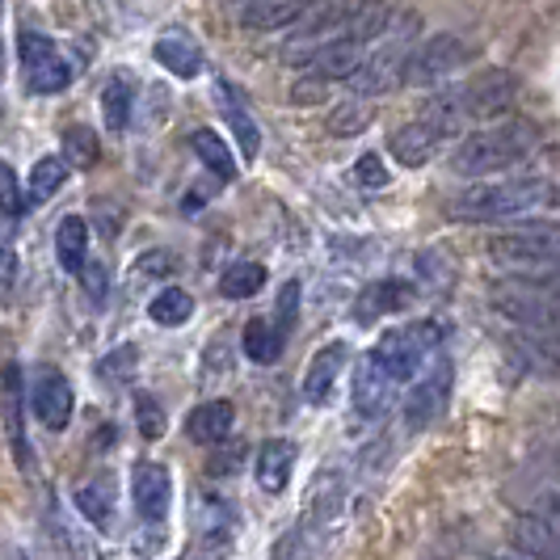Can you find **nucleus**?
Listing matches in <instances>:
<instances>
[{
    "mask_svg": "<svg viewBox=\"0 0 560 560\" xmlns=\"http://www.w3.org/2000/svg\"><path fill=\"white\" fill-rule=\"evenodd\" d=\"M514 93H518V81L502 72V68H485L477 77H468L464 84H451L447 93L430 97L425 102V122L439 131V136H451V131H464L472 122H485V118H498L514 106Z\"/></svg>",
    "mask_w": 560,
    "mask_h": 560,
    "instance_id": "f257e3e1",
    "label": "nucleus"
},
{
    "mask_svg": "<svg viewBox=\"0 0 560 560\" xmlns=\"http://www.w3.org/2000/svg\"><path fill=\"white\" fill-rule=\"evenodd\" d=\"M557 195L552 182H539V177H523V182H485L472 186L464 195H455L447 202L451 220H464V224H485V220H514L523 211H532L539 202Z\"/></svg>",
    "mask_w": 560,
    "mask_h": 560,
    "instance_id": "f03ea898",
    "label": "nucleus"
},
{
    "mask_svg": "<svg viewBox=\"0 0 560 560\" xmlns=\"http://www.w3.org/2000/svg\"><path fill=\"white\" fill-rule=\"evenodd\" d=\"M535 127L527 122H505V127H489V131H477L472 140H464L451 156V168L459 177H485V173H502V168L527 161L535 152Z\"/></svg>",
    "mask_w": 560,
    "mask_h": 560,
    "instance_id": "7ed1b4c3",
    "label": "nucleus"
},
{
    "mask_svg": "<svg viewBox=\"0 0 560 560\" xmlns=\"http://www.w3.org/2000/svg\"><path fill=\"white\" fill-rule=\"evenodd\" d=\"M354 4L359 0H308L300 13H295V22H291V38L282 43V59L287 63H308L312 51H320L325 43H334L346 34V22H350V13H354Z\"/></svg>",
    "mask_w": 560,
    "mask_h": 560,
    "instance_id": "20e7f679",
    "label": "nucleus"
},
{
    "mask_svg": "<svg viewBox=\"0 0 560 560\" xmlns=\"http://www.w3.org/2000/svg\"><path fill=\"white\" fill-rule=\"evenodd\" d=\"M493 261H502L505 270H514L518 279H535L539 270L560 261V228L557 224H523L505 236L489 241Z\"/></svg>",
    "mask_w": 560,
    "mask_h": 560,
    "instance_id": "39448f33",
    "label": "nucleus"
},
{
    "mask_svg": "<svg viewBox=\"0 0 560 560\" xmlns=\"http://www.w3.org/2000/svg\"><path fill=\"white\" fill-rule=\"evenodd\" d=\"M418 18L413 13H405V18H396L388 22V30L380 34L384 43H380V51L371 59H363V68L350 77V81L359 84V93H388L400 84V68H405V59L413 51V34H418Z\"/></svg>",
    "mask_w": 560,
    "mask_h": 560,
    "instance_id": "423d86ee",
    "label": "nucleus"
},
{
    "mask_svg": "<svg viewBox=\"0 0 560 560\" xmlns=\"http://www.w3.org/2000/svg\"><path fill=\"white\" fill-rule=\"evenodd\" d=\"M439 346H443L439 325L434 320H421V325H409V329H388V334L375 341L371 354L388 366L400 384H409V380L421 375V366L439 354Z\"/></svg>",
    "mask_w": 560,
    "mask_h": 560,
    "instance_id": "0eeeda50",
    "label": "nucleus"
},
{
    "mask_svg": "<svg viewBox=\"0 0 560 560\" xmlns=\"http://www.w3.org/2000/svg\"><path fill=\"white\" fill-rule=\"evenodd\" d=\"M464 59H468L464 38H455V34H434L430 43H421V47L409 51L405 68H400V84H405V89H430V84H439L443 77H451Z\"/></svg>",
    "mask_w": 560,
    "mask_h": 560,
    "instance_id": "6e6552de",
    "label": "nucleus"
},
{
    "mask_svg": "<svg viewBox=\"0 0 560 560\" xmlns=\"http://www.w3.org/2000/svg\"><path fill=\"white\" fill-rule=\"evenodd\" d=\"M22 63H26V89L34 97H51L72 81V63L38 30H22Z\"/></svg>",
    "mask_w": 560,
    "mask_h": 560,
    "instance_id": "1a4fd4ad",
    "label": "nucleus"
},
{
    "mask_svg": "<svg viewBox=\"0 0 560 560\" xmlns=\"http://www.w3.org/2000/svg\"><path fill=\"white\" fill-rule=\"evenodd\" d=\"M30 409H34V418L43 421L47 430H68V421H72V409H77V393H72V384L59 375L56 366H38L34 371V384H30Z\"/></svg>",
    "mask_w": 560,
    "mask_h": 560,
    "instance_id": "9d476101",
    "label": "nucleus"
},
{
    "mask_svg": "<svg viewBox=\"0 0 560 560\" xmlns=\"http://www.w3.org/2000/svg\"><path fill=\"white\" fill-rule=\"evenodd\" d=\"M131 502H136L143 523H165L168 502H173V477H168L165 464H152V459L136 464V472H131Z\"/></svg>",
    "mask_w": 560,
    "mask_h": 560,
    "instance_id": "9b49d317",
    "label": "nucleus"
},
{
    "mask_svg": "<svg viewBox=\"0 0 560 560\" xmlns=\"http://www.w3.org/2000/svg\"><path fill=\"white\" fill-rule=\"evenodd\" d=\"M396 388H400V380L375 354H366L363 363L354 366V409L363 418H384L388 405H393Z\"/></svg>",
    "mask_w": 560,
    "mask_h": 560,
    "instance_id": "f8f14e48",
    "label": "nucleus"
},
{
    "mask_svg": "<svg viewBox=\"0 0 560 560\" xmlns=\"http://www.w3.org/2000/svg\"><path fill=\"white\" fill-rule=\"evenodd\" d=\"M0 413H4V430H9V443L18 451V464L30 472L34 455L26 447V421H22V366L4 363L0 366Z\"/></svg>",
    "mask_w": 560,
    "mask_h": 560,
    "instance_id": "ddd939ff",
    "label": "nucleus"
},
{
    "mask_svg": "<svg viewBox=\"0 0 560 560\" xmlns=\"http://www.w3.org/2000/svg\"><path fill=\"white\" fill-rule=\"evenodd\" d=\"M447 393H451V371L447 366H434L425 380H418V388L405 400V425H409V430H425L430 421L443 413Z\"/></svg>",
    "mask_w": 560,
    "mask_h": 560,
    "instance_id": "4468645a",
    "label": "nucleus"
},
{
    "mask_svg": "<svg viewBox=\"0 0 560 560\" xmlns=\"http://www.w3.org/2000/svg\"><path fill=\"white\" fill-rule=\"evenodd\" d=\"M363 59H366L363 43L334 38V43H325L320 51H312V56H308V77H316V81H325V84L350 81V77L363 68Z\"/></svg>",
    "mask_w": 560,
    "mask_h": 560,
    "instance_id": "2eb2a0df",
    "label": "nucleus"
},
{
    "mask_svg": "<svg viewBox=\"0 0 560 560\" xmlns=\"http://www.w3.org/2000/svg\"><path fill=\"white\" fill-rule=\"evenodd\" d=\"M152 56H156L161 68H168V72L182 77V81H195L198 72H202V47H198L186 30H168V34H161L156 47H152Z\"/></svg>",
    "mask_w": 560,
    "mask_h": 560,
    "instance_id": "dca6fc26",
    "label": "nucleus"
},
{
    "mask_svg": "<svg viewBox=\"0 0 560 560\" xmlns=\"http://www.w3.org/2000/svg\"><path fill=\"white\" fill-rule=\"evenodd\" d=\"M346 359H350V346H346V341H329L325 350H316L308 375H304V396H308V405H325V400L334 396V384H337V375H341V366H346Z\"/></svg>",
    "mask_w": 560,
    "mask_h": 560,
    "instance_id": "f3484780",
    "label": "nucleus"
},
{
    "mask_svg": "<svg viewBox=\"0 0 560 560\" xmlns=\"http://www.w3.org/2000/svg\"><path fill=\"white\" fill-rule=\"evenodd\" d=\"M439 143H443V136L421 118V122H405L400 131H393V140H388V152H393L400 165L409 168H421L434 152H439Z\"/></svg>",
    "mask_w": 560,
    "mask_h": 560,
    "instance_id": "a211bd4d",
    "label": "nucleus"
},
{
    "mask_svg": "<svg viewBox=\"0 0 560 560\" xmlns=\"http://www.w3.org/2000/svg\"><path fill=\"white\" fill-rule=\"evenodd\" d=\"M215 102H220V114L228 118V127L236 131V143H241V152H245V161H253L257 152H261V131H257V122H253V114L245 110V102H241V93L232 89L228 81L215 84Z\"/></svg>",
    "mask_w": 560,
    "mask_h": 560,
    "instance_id": "6ab92c4d",
    "label": "nucleus"
},
{
    "mask_svg": "<svg viewBox=\"0 0 560 560\" xmlns=\"http://www.w3.org/2000/svg\"><path fill=\"white\" fill-rule=\"evenodd\" d=\"M510 544H514V552H523V557H544V560L560 557V532L548 527L544 518H535V514H523V518L510 527Z\"/></svg>",
    "mask_w": 560,
    "mask_h": 560,
    "instance_id": "aec40b11",
    "label": "nucleus"
},
{
    "mask_svg": "<svg viewBox=\"0 0 560 560\" xmlns=\"http://www.w3.org/2000/svg\"><path fill=\"white\" fill-rule=\"evenodd\" d=\"M232 405L228 400H207V405H198L195 413L186 418V434L195 439V443H207V447H215V443H224L228 434H232Z\"/></svg>",
    "mask_w": 560,
    "mask_h": 560,
    "instance_id": "412c9836",
    "label": "nucleus"
},
{
    "mask_svg": "<svg viewBox=\"0 0 560 560\" xmlns=\"http://www.w3.org/2000/svg\"><path fill=\"white\" fill-rule=\"evenodd\" d=\"M341 505H346V489H341V477H337V472H325V477L312 480V489H308V527L312 532L329 527L337 514H341Z\"/></svg>",
    "mask_w": 560,
    "mask_h": 560,
    "instance_id": "4be33fe9",
    "label": "nucleus"
},
{
    "mask_svg": "<svg viewBox=\"0 0 560 560\" xmlns=\"http://www.w3.org/2000/svg\"><path fill=\"white\" fill-rule=\"evenodd\" d=\"M291 468H295V447L291 443L275 439V443H266L257 451V485L266 493H282L287 480H291Z\"/></svg>",
    "mask_w": 560,
    "mask_h": 560,
    "instance_id": "5701e85b",
    "label": "nucleus"
},
{
    "mask_svg": "<svg viewBox=\"0 0 560 560\" xmlns=\"http://www.w3.org/2000/svg\"><path fill=\"white\" fill-rule=\"evenodd\" d=\"M131 106H136V81L127 72H114L106 89H102V114H106V127L110 131H127L131 122Z\"/></svg>",
    "mask_w": 560,
    "mask_h": 560,
    "instance_id": "b1692460",
    "label": "nucleus"
},
{
    "mask_svg": "<svg viewBox=\"0 0 560 560\" xmlns=\"http://www.w3.org/2000/svg\"><path fill=\"white\" fill-rule=\"evenodd\" d=\"M84 249H89V228L81 215H63L56 232V257L68 275H77L84 266Z\"/></svg>",
    "mask_w": 560,
    "mask_h": 560,
    "instance_id": "393cba45",
    "label": "nucleus"
},
{
    "mask_svg": "<svg viewBox=\"0 0 560 560\" xmlns=\"http://www.w3.org/2000/svg\"><path fill=\"white\" fill-rule=\"evenodd\" d=\"M304 4H308V0H249L241 18H245V26H253V30H279V26H291Z\"/></svg>",
    "mask_w": 560,
    "mask_h": 560,
    "instance_id": "a878e982",
    "label": "nucleus"
},
{
    "mask_svg": "<svg viewBox=\"0 0 560 560\" xmlns=\"http://www.w3.org/2000/svg\"><path fill=\"white\" fill-rule=\"evenodd\" d=\"M190 514H195L198 535H232L236 532V514H232V505H228L224 498H215V493H198Z\"/></svg>",
    "mask_w": 560,
    "mask_h": 560,
    "instance_id": "bb28decb",
    "label": "nucleus"
},
{
    "mask_svg": "<svg viewBox=\"0 0 560 560\" xmlns=\"http://www.w3.org/2000/svg\"><path fill=\"white\" fill-rule=\"evenodd\" d=\"M241 346H245L249 363L270 366L282 354V329H275L270 320H249L245 334H241Z\"/></svg>",
    "mask_w": 560,
    "mask_h": 560,
    "instance_id": "cd10ccee",
    "label": "nucleus"
},
{
    "mask_svg": "<svg viewBox=\"0 0 560 560\" xmlns=\"http://www.w3.org/2000/svg\"><path fill=\"white\" fill-rule=\"evenodd\" d=\"M409 295H413V287L409 282H375V287H366L363 291V300H359V312L363 316H375V312H396V308H405L409 304Z\"/></svg>",
    "mask_w": 560,
    "mask_h": 560,
    "instance_id": "c85d7f7f",
    "label": "nucleus"
},
{
    "mask_svg": "<svg viewBox=\"0 0 560 560\" xmlns=\"http://www.w3.org/2000/svg\"><path fill=\"white\" fill-rule=\"evenodd\" d=\"M261 287H266V270L257 261H232L224 270V279H220V291L228 300H249Z\"/></svg>",
    "mask_w": 560,
    "mask_h": 560,
    "instance_id": "c756f323",
    "label": "nucleus"
},
{
    "mask_svg": "<svg viewBox=\"0 0 560 560\" xmlns=\"http://www.w3.org/2000/svg\"><path fill=\"white\" fill-rule=\"evenodd\" d=\"M195 152L202 156V165L211 168L220 182H232L236 177V161H232V152H228V143L215 136V131H195Z\"/></svg>",
    "mask_w": 560,
    "mask_h": 560,
    "instance_id": "7c9ffc66",
    "label": "nucleus"
},
{
    "mask_svg": "<svg viewBox=\"0 0 560 560\" xmlns=\"http://www.w3.org/2000/svg\"><path fill=\"white\" fill-rule=\"evenodd\" d=\"M190 312H195L190 291H182V287H165V291L152 300L148 316H152L156 325H182V320H190Z\"/></svg>",
    "mask_w": 560,
    "mask_h": 560,
    "instance_id": "2f4dec72",
    "label": "nucleus"
},
{
    "mask_svg": "<svg viewBox=\"0 0 560 560\" xmlns=\"http://www.w3.org/2000/svg\"><path fill=\"white\" fill-rule=\"evenodd\" d=\"M77 505H81V514L93 523V527H110L114 518V493L106 480H93V485H84L81 493H77Z\"/></svg>",
    "mask_w": 560,
    "mask_h": 560,
    "instance_id": "473e14b6",
    "label": "nucleus"
},
{
    "mask_svg": "<svg viewBox=\"0 0 560 560\" xmlns=\"http://www.w3.org/2000/svg\"><path fill=\"white\" fill-rule=\"evenodd\" d=\"M63 182H68V165L59 156H43V161H34V168H30V198L34 202H47Z\"/></svg>",
    "mask_w": 560,
    "mask_h": 560,
    "instance_id": "72a5a7b5",
    "label": "nucleus"
},
{
    "mask_svg": "<svg viewBox=\"0 0 560 560\" xmlns=\"http://www.w3.org/2000/svg\"><path fill=\"white\" fill-rule=\"evenodd\" d=\"M63 148H68V161H72V165L89 168L97 161V140H93L89 127H68V131H63Z\"/></svg>",
    "mask_w": 560,
    "mask_h": 560,
    "instance_id": "f704fd0d",
    "label": "nucleus"
},
{
    "mask_svg": "<svg viewBox=\"0 0 560 560\" xmlns=\"http://www.w3.org/2000/svg\"><path fill=\"white\" fill-rule=\"evenodd\" d=\"M366 122H371V106H366V102H354V106H341L329 127H334V136H359Z\"/></svg>",
    "mask_w": 560,
    "mask_h": 560,
    "instance_id": "c9c22d12",
    "label": "nucleus"
},
{
    "mask_svg": "<svg viewBox=\"0 0 560 560\" xmlns=\"http://www.w3.org/2000/svg\"><path fill=\"white\" fill-rule=\"evenodd\" d=\"M136 413H140L143 439H161V434H165V413L156 409L152 396H136Z\"/></svg>",
    "mask_w": 560,
    "mask_h": 560,
    "instance_id": "e433bc0d",
    "label": "nucleus"
},
{
    "mask_svg": "<svg viewBox=\"0 0 560 560\" xmlns=\"http://www.w3.org/2000/svg\"><path fill=\"white\" fill-rule=\"evenodd\" d=\"M22 207H26V198L18 195V177H13V168L0 161V211L4 215H22Z\"/></svg>",
    "mask_w": 560,
    "mask_h": 560,
    "instance_id": "4c0bfd02",
    "label": "nucleus"
},
{
    "mask_svg": "<svg viewBox=\"0 0 560 560\" xmlns=\"http://www.w3.org/2000/svg\"><path fill=\"white\" fill-rule=\"evenodd\" d=\"M77 275H81L84 291H89L93 300H106V287H110V275H106V266H102V261H89V257H84V266L77 270Z\"/></svg>",
    "mask_w": 560,
    "mask_h": 560,
    "instance_id": "58836bf2",
    "label": "nucleus"
},
{
    "mask_svg": "<svg viewBox=\"0 0 560 560\" xmlns=\"http://www.w3.org/2000/svg\"><path fill=\"white\" fill-rule=\"evenodd\" d=\"M354 173H359V182H363V186H388V168H384V161H380L375 152H366Z\"/></svg>",
    "mask_w": 560,
    "mask_h": 560,
    "instance_id": "ea45409f",
    "label": "nucleus"
},
{
    "mask_svg": "<svg viewBox=\"0 0 560 560\" xmlns=\"http://www.w3.org/2000/svg\"><path fill=\"white\" fill-rule=\"evenodd\" d=\"M532 514L560 532V493H539V498H535V505H532Z\"/></svg>",
    "mask_w": 560,
    "mask_h": 560,
    "instance_id": "a19ab883",
    "label": "nucleus"
},
{
    "mask_svg": "<svg viewBox=\"0 0 560 560\" xmlns=\"http://www.w3.org/2000/svg\"><path fill=\"white\" fill-rule=\"evenodd\" d=\"M131 363H136V350H131V346H122V350H114L110 359H106L102 371H106L110 380H122V375H131Z\"/></svg>",
    "mask_w": 560,
    "mask_h": 560,
    "instance_id": "79ce46f5",
    "label": "nucleus"
},
{
    "mask_svg": "<svg viewBox=\"0 0 560 560\" xmlns=\"http://www.w3.org/2000/svg\"><path fill=\"white\" fill-rule=\"evenodd\" d=\"M295 304H300V282H287V287H282V300H279L282 334H287V325L295 320Z\"/></svg>",
    "mask_w": 560,
    "mask_h": 560,
    "instance_id": "37998d69",
    "label": "nucleus"
},
{
    "mask_svg": "<svg viewBox=\"0 0 560 560\" xmlns=\"http://www.w3.org/2000/svg\"><path fill=\"white\" fill-rule=\"evenodd\" d=\"M9 282H13V249L0 245V291H9Z\"/></svg>",
    "mask_w": 560,
    "mask_h": 560,
    "instance_id": "c03bdc74",
    "label": "nucleus"
}]
</instances>
